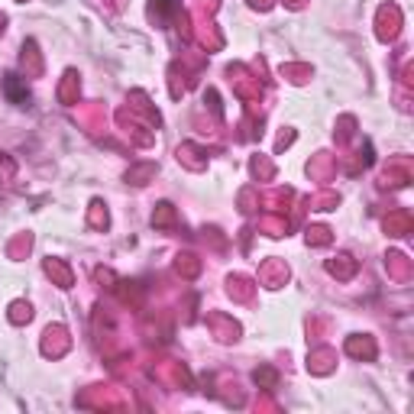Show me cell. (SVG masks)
I'll use <instances>...</instances> for the list:
<instances>
[{
  "label": "cell",
  "mask_w": 414,
  "mask_h": 414,
  "mask_svg": "<svg viewBox=\"0 0 414 414\" xmlns=\"http://www.w3.org/2000/svg\"><path fill=\"white\" fill-rule=\"evenodd\" d=\"M78 405L81 408H113V411H120V408H126V401H123L120 388H110V386H91L85 392V395L78 398Z\"/></svg>",
  "instance_id": "6da1fadb"
},
{
  "label": "cell",
  "mask_w": 414,
  "mask_h": 414,
  "mask_svg": "<svg viewBox=\"0 0 414 414\" xmlns=\"http://www.w3.org/2000/svg\"><path fill=\"white\" fill-rule=\"evenodd\" d=\"M230 81H233L236 94L249 104V110H256V104L263 101V85H259V78H253L246 68L236 65V68H230Z\"/></svg>",
  "instance_id": "7a4b0ae2"
},
{
  "label": "cell",
  "mask_w": 414,
  "mask_h": 414,
  "mask_svg": "<svg viewBox=\"0 0 414 414\" xmlns=\"http://www.w3.org/2000/svg\"><path fill=\"white\" fill-rule=\"evenodd\" d=\"M152 379H159L162 386H169V388H191V376L181 363H159V366L152 369Z\"/></svg>",
  "instance_id": "3957f363"
},
{
  "label": "cell",
  "mask_w": 414,
  "mask_h": 414,
  "mask_svg": "<svg viewBox=\"0 0 414 414\" xmlns=\"http://www.w3.org/2000/svg\"><path fill=\"white\" fill-rule=\"evenodd\" d=\"M68 349H72V337H68V330L62 327V324H52V327L42 333V353L52 359L65 356Z\"/></svg>",
  "instance_id": "277c9868"
},
{
  "label": "cell",
  "mask_w": 414,
  "mask_h": 414,
  "mask_svg": "<svg viewBox=\"0 0 414 414\" xmlns=\"http://www.w3.org/2000/svg\"><path fill=\"white\" fill-rule=\"evenodd\" d=\"M379 39H382V42H392V39L398 36V29H401V10L395 7V3H386V7L379 10Z\"/></svg>",
  "instance_id": "5b68a950"
},
{
  "label": "cell",
  "mask_w": 414,
  "mask_h": 414,
  "mask_svg": "<svg viewBox=\"0 0 414 414\" xmlns=\"http://www.w3.org/2000/svg\"><path fill=\"white\" fill-rule=\"evenodd\" d=\"M408 181H411V162L408 159H392L388 162V169L382 172L379 185H382V188H398V185H408Z\"/></svg>",
  "instance_id": "8992f818"
},
{
  "label": "cell",
  "mask_w": 414,
  "mask_h": 414,
  "mask_svg": "<svg viewBox=\"0 0 414 414\" xmlns=\"http://www.w3.org/2000/svg\"><path fill=\"white\" fill-rule=\"evenodd\" d=\"M207 327L214 330V337L220 343H233L240 337V324L233 317H226V314H207Z\"/></svg>",
  "instance_id": "52a82bcc"
},
{
  "label": "cell",
  "mask_w": 414,
  "mask_h": 414,
  "mask_svg": "<svg viewBox=\"0 0 414 414\" xmlns=\"http://www.w3.org/2000/svg\"><path fill=\"white\" fill-rule=\"evenodd\" d=\"M333 366H337V353H333L330 347H314V349H310L308 369L314 372V376H330Z\"/></svg>",
  "instance_id": "ba28073f"
},
{
  "label": "cell",
  "mask_w": 414,
  "mask_h": 414,
  "mask_svg": "<svg viewBox=\"0 0 414 414\" xmlns=\"http://www.w3.org/2000/svg\"><path fill=\"white\" fill-rule=\"evenodd\" d=\"M259 282H263L265 288H282V285L288 282V265H285V259H269V263L259 269Z\"/></svg>",
  "instance_id": "9c48e42d"
},
{
  "label": "cell",
  "mask_w": 414,
  "mask_h": 414,
  "mask_svg": "<svg viewBox=\"0 0 414 414\" xmlns=\"http://www.w3.org/2000/svg\"><path fill=\"white\" fill-rule=\"evenodd\" d=\"M333 172H337V159H333L330 152H317L308 165V175L310 179H317V181H330L333 179Z\"/></svg>",
  "instance_id": "30bf717a"
},
{
  "label": "cell",
  "mask_w": 414,
  "mask_h": 414,
  "mask_svg": "<svg viewBox=\"0 0 414 414\" xmlns=\"http://www.w3.org/2000/svg\"><path fill=\"white\" fill-rule=\"evenodd\" d=\"M179 162H185V165L194 169V172H204L207 169V149H201L194 142H185L179 149Z\"/></svg>",
  "instance_id": "8fae6325"
},
{
  "label": "cell",
  "mask_w": 414,
  "mask_h": 414,
  "mask_svg": "<svg viewBox=\"0 0 414 414\" xmlns=\"http://www.w3.org/2000/svg\"><path fill=\"white\" fill-rule=\"evenodd\" d=\"M19 62H23V72H26V78H39V75H42V56H39V49H36V42H33V39L23 46V56H19Z\"/></svg>",
  "instance_id": "7c38bea8"
},
{
  "label": "cell",
  "mask_w": 414,
  "mask_h": 414,
  "mask_svg": "<svg viewBox=\"0 0 414 414\" xmlns=\"http://www.w3.org/2000/svg\"><path fill=\"white\" fill-rule=\"evenodd\" d=\"M46 275L56 279L58 288H72V285H75V275H72V269H68L62 259H46Z\"/></svg>",
  "instance_id": "4fadbf2b"
},
{
  "label": "cell",
  "mask_w": 414,
  "mask_h": 414,
  "mask_svg": "<svg viewBox=\"0 0 414 414\" xmlns=\"http://www.w3.org/2000/svg\"><path fill=\"white\" fill-rule=\"evenodd\" d=\"M347 353L356 359H376V340L372 337H349L347 340Z\"/></svg>",
  "instance_id": "5bb4252c"
},
{
  "label": "cell",
  "mask_w": 414,
  "mask_h": 414,
  "mask_svg": "<svg viewBox=\"0 0 414 414\" xmlns=\"http://www.w3.org/2000/svg\"><path fill=\"white\" fill-rule=\"evenodd\" d=\"M226 292H230V298H236V301H253L256 295V285L249 282V279H243V275H233L230 282H226Z\"/></svg>",
  "instance_id": "9a60e30c"
},
{
  "label": "cell",
  "mask_w": 414,
  "mask_h": 414,
  "mask_svg": "<svg viewBox=\"0 0 414 414\" xmlns=\"http://www.w3.org/2000/svg\"><path fill=\"white\" fill-rule=\"evenodd\" d=\"M327 269H330V275H337L340 282H349L356 275V259L353 256H337V259L327 263Z\"/></svg>",
  "instance_id": "2e32d148"
},
{
  "label": "cell",
  "mask_w": 414,
  "mask_h": 414,
  "mask_svg": "<svg viewBox=\"0 0 414 414\" xmlns=\"http://www.w3.org/2000/svg\"><path fill=\"white\" fill-rule=\"evenodd\" d=\"M78 91H81L78 72H65L62 85H58V101H62V104H78Z\"/></svg>",
  "instance_id": "e0dca14e"
},
{
  "label": "cell",
  "mask_w": 414,
  "mask_h": 414,
  "mask_svg": "<svg viewBox=\"0 0 414 414\" xmlns=\"http://www.w3.org/2000/svg\"><path fill=\"white\" fill-rule=\"evenodd\" d=\"M386 230L392 236H408L411 233V214L408 210H395V214L386 217Z\"/></svg>",
  "instance_id": "ac0fdd59"
},
{
  "label": "cell",
  "mask_w": 414,
  "mask_h": 414,
  "mask_svg": "<svg viewBox=\"0 0 414 414\" xmlns=\"http://www.w3.org/2000/svg\"><path fill=\"white\" fill-rule=\"evenodd\" d=\"M81 120L91 133H101L107 126V113H104V104H91L88 110H81Z\"/></svg>",
  "instance_id": "d6986e66"
},
{
  "label": "cell",
  "mask_w": 414,
  "mask_h": 414,
  "mask_svg": "<svg viewBox=\"0 0 414 414\" xmlns=\"http://www.w3.org/2000/svg\"><path fill=\"white\" fill-rule=\"evenodd\" d=\"M388 272H392V279H398V282H408V275H411V263H408L401 253H388Z\"/></svg>",
  "instance_id": "ffe728a7"
},
{
  "label": "cell",
  "mask_w": 414,
  "mask_h": 414,
  "mask_svg": "<svg viewBox=\"0 0 414 414\" xmlns=\"http://www.w3.org/2000/svg\"><path fill=\"white\" fill-rule=\"evenodd\" d=\"M220 398H224L226 405H243V392H240V382H230V379H224V382H220Z\"/></svg>",
  "instance_id": "44dd1931"
},
{
  "label": "cell",
  "mask_w": 414,
  "mask_h": 414,
  "mask_svg": "<svg viewBox=\"0 0 414 414\" xmlns=\"http://www.w3.org/2000/svg\"><path fill=\"white\" fill-rule=\"evenodd\" d=\"M3 88H7V94H10V101H13V104H26V101H29L26 85H19V78H17V75H7Z\"/></svg>",
  "instance_id": "7402d4cb"
},
{
  "label": "cell",
  "mask_w": 414,
  "mask_h": 414,
  "mask_svg": "<svg viewBox=\"0 0 414 414\" xmlns=\"http://www.w3.org/2000/svg\"><path fill=\"white\" fill-rule=\"evenodd\" d=\"M175 269H179V275H185V279H194V275L201 272V259L198 256H191V253H185V256H179Z\"/></svg>",
  "instance_id": "603a6c76"
},
{
  "label": "cell",
  "mask_w": 414,
  "mask_h": 414,
  "mask_svg": "<svg viewBox=\"0 0 414 414\" xmlns=\"http://www.w3.org/2000/svg\"><path fill=\"white\" fill-rule=\"evenodd\" d=\"M152 224L162 226V230H165V226H175V224H179L175 207H172V204H159V207H156V214H152Z\"/></svg>",
  "instance_id": "cb8c5ba5"
},
{
  "label": "cell",
  "mask_w": 414,
  "mask_h": 414,
  "mask_svg": "<svg viewBox=\"0 0 414 414\" xmlns=\"http://www.w3.org/2000/svg\"><path fill=\"white\" fill-rule=\"evenodd\" d=\"M259 230L269 236H282V233H288V224H285V217H263Z\"/></svg>",
  "instance_id": "d4e9b609"
},
{
  "label": "cell",
  "mask_w": 414,
  "mask_h": 414,
  "mask_svg": "<svg viewBox=\"0 0 414 414\" xmlns=\"http://www.w3.org/2000/svg\"><path fill=\"white\" fill-rule=\"evenodd\" d=\"M253 175L259 181H272V175H275V165L269 159H265V156H256L253 159Z\"/></svg>",
  "instance_id": "484cf974"
},
{
  "label": "cell",
  "mask_w": 414,
  "mask_h": 414,
  "mask_svg": "<svg viewBox=\"0 0 414 414\" xmlns=\"http://www.w3.org/2000/svg\"><path fill=\"white\" fill-rule=\"evenodd\" d=\"M88 220H91V226H94V230H107V224H110L107 207H104L101 201H94V204H91V217H88Z\"/></svg>",
  "instance_id": "4316f807"
},
{
  "label": "cell",
  "mask_w": 414,
  "mask_h": 414,
  "mask_svg": "<svg viewBox=\"0 0 414 414\" xmlns=\"http://www.w3.org/2000/svg\"><path fill=\"white\" fill-rule=\"evenodd\" d=\"M337 194L333 191H324V194H314V198H308V204L314 207V210H333L337 207Z\"/></svg>",
  "instance_id": "83f0119b"
},
{
  "label": "cell",
  "mask_w": 414,
  "mask_h": 414,
  "mask_svg": "<svg viewBox=\"0 0 414 414\" xmlns=\"http://www.w3.org/2000/svg\"><path fill=\"white\" fill-rule=\"evenodd\" d=\"M282 75L288 78V81H295V85H304L310 78V68L308 65H282Z\"/></svg>",
  "instance_id": "f1b7e54d"
},
{
  "label": "cell",
  "mask_w": 414,
  "mask_h": 414,
  "mask_svg": "<svg viewBox=\"0 0 414 414\" xmlns=\"http://www.w3.org/2000/svg\"><path fill=\"white\" fill-rule=\"evenodd\" d=\"M152 175H156V165H149V162H146V165H136V169L126 172V179H130L133 185H146V179H152Z\"/></svg>",
  "instance_id": "f546056e"
},
{
  "label": "cell",
  "mask_w": 414,
  "mask_h": 414,
  "mask_svg": "<svg viewBox=\"0 0 414 414\" xmlns=\"http://www.w3.org/2000/svg\"><path fill=\"white\" fill-rule=\"evenodd\" d=\"M29 317H33V308H29L26 301H13V304H10V320H13V324H26Z\"/></svg>",
  "instance_id": "4dcf8cb0"
},
{
  "label": "cell",
  "mask_w": 414,
  "mask_h": 414,
  "mask_svg": "<svg viewBox=\"0 0 414 414\" xmlns=\"http://www.w3.org/2000/svg\"><path fill=\"white\" fill-rule=\"evenodd\" d=\"M256 386H263V388H275V386H279V372H275V369H269V366L256 369Z\"/></svg>",
  "instance_id": "1f68e13d"
},
{
  "label": "cell",
  "mask_w": 414,
  "mask_h": 414,
  "mask_svg": "<svg viewBox=\"0 0 414 414\" xmlns=\"http://www.w3.org/2000/svg\"><path fill=\"white\" fill-rule=\"evenodd\" d=\"M333 236H330L327 226H308V243L310 246H327Z\"/></svg>",
  "instance_id": "d6a6232c"
},
{
  "label": "cell",
  "mask_w": 414,
  "mask_h": 414,
  "mask_svg": "<svg viewBox=\"0 0 414 414\" xmlns=\"http://www.w3.org/2000/svg\"><path fill=\"white\" fill-rule=\"evenodd\" d=\"M29 246H33V240H29V233L17 236V240L10 243V256H13V259H19V256H23V253H29Z\"/></svg>",
  "instance_id": "836d02e7"
},
{
  "label": "cell",
  "mask_w": 414,
  "mask_h": 414,
  "mask_svg": "<svg viewBox=\"0 0 414 414\" xmlns=\"http://www.w3.org/2000/svg\"><path fill=\"white\" fill-rule=\"evenodd\" d=\"M256 408H263V411H279V405H275V401H269V398H259V401H256Z\"/></svg>",
  "instance_id": "e575fe53"
},
{
  "label": "cell",
  "mask_w": 414,
  "mask_h": 414,
  "mask_svg": "<svg viewBox=\"0 0 414 414\" xmlns=\"http://www.w3.org/2000/svg\"><path fill=\"white\" fill-rule=\"evenodd\" d=\"M249 3H253V7H259V10H269V7H272V0H249Z\"/></svg>",
  "instance_id": "d590c367"
},
{
  "label": "cell",
  "mask_w": 414,
  "mask_h": 414,
  "mask_svg": "<svg viewBox=\"0 0 414 414\" xmlns=\"http://www.w3.org/2000/svg\"><path fill=\"white\" fill-rule=\"evenodd\" d=\"M285 3H288V7H301L304 0H285Z\"/></svg>",
  "instance_id": "8d00e7d4"
},
{
  "label": "cell",
  "mask_w": 414,
  "mask_h": 414,
  "mask_svg": "<svg viewBox=\"0 0 414 414\" xmlns=\"http://www.w3.org/2000/svg\"><path fill=\"white\" fill-rule=\"evenodd\" d=\"M3 23H7V17H3V13H0V33H3Z\"/></svg>",
  "instance_id": "74e56055"
}]
</instances>
